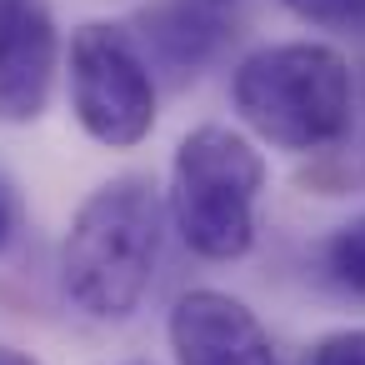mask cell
I'll use <instances>...</instances> for the list:
<instances>
[{
    "label": "cell",
    "mask_w": 365,
    "mask_h": 365,
    "mask_svg": "<svg viewBox=\"0 0 365 365\" xmlns=\"http://www.w3.org/2000/svg\"><path fill=\"white\" fill-rule=\"evenodd\" d=\"M305 365H365V325L350 330H330L310 345Z\"/></svg>",
    "instance_id": "cell-10"
},
{
    "label": "cell",
    "mask_w": 365,
    "mask_h": 365,
    "mask_svg": "<svg viewBox=\"0 0 365 365\" xmlns=\"http://www.w3.org/2000/svg\"><path fill=\"white\" fill-rule=\"evenodd\" d=\"M125 365H150V360H125Z\"/></svg>",
    "instance_id": "cell-13"
},
{
    "label": "cell",
    "mask_w": 365,
    "mask_h": 365,
    "mask_svg": "<svg viewBox=\"0 0 365 365\" xmlns=\"http://www.w3.org/2000/svg\"><path fill=\"white\" fill-rule=\"evenodd\" d=\"M140 26L150 61L185 81L225 51V41L240 26V0H155L140 16Z\"/></svg>",
    "instance_id": "cell-7"
},
{
    "label": "cell",
    "mask_w": 365,
    "mask_h": 365,
    "mask_svg": "<svg viewBox=\"0 0 365 365\" xmlns=\"http://www.w3.org/2000/svg\"><path fill=\"white\" fill-rule=\"evenodd\" d=\"M0 365H41V360L26 355V350H16V345H0Z\"/></svg>",
    "instance_id": "cell-12"
},
{
    "label": "cell",
    "mask_w": 365,
    "mask_h": 365,
    "mask_svg": "<svg viewBox=\"0 0 365 365\" xmlns=\"http://www.w3.org/2000/svg\"><path fill=\"white\" fill-rule=\"evenodd\" d=\"M165 250V205L150 180L115 175L71 215L61 245V290L91 320H125L155 285Z\"/></svg>",
    "instance_id": "cell-1"
},
{
    "label": "cell",
    "mask_w": 365,
    "mask_h": 365,
    "mask_svg": "<svg viewBox=\"0 0 365 365\" xmlns=\"http://www.w3.org/2000/svg\"><path fill=\"white\" fill-rule=\"evenodd\" d=\"M240 120L280 150H325L355 115L350 61L325 41H275L250 51L230 76Z\"/></svg>",
    "instance_id": "cell-2"
},
{
    "label": "cell",
    "mask_w": 365,
    "mask_h": 365,
    "mask_svg": "<svg viewBox=\"0 0 365 365\" xmlns=\"http://www.w3.org/2000/svg\"><path fill=\"white\" fill-rule=\"evenodd\" d=\"M61 71V31L46 0H0V120H36Z\"/></svg>",
    "instance_id": "cell-6"
},
{
    "label": "cell",
    "mask_w": 365,
    "mask_h": 365,
    "mask_svg": "<svg viewBox=\"0 0 365 365\" xmlns=\"http://www.w3.org/2000/svg\"><path fill=\"white\" fill-rule=\"evenodd\" d=\"M265 190V155L230 125H195L170 160V225L200 260H240L255 245V205Z\"/></svg>",
    "instance_id": "cell-3"
},
{
    "label": "cell",
    "mask_w": 365,
    "mask_h": 365,
    "mask_svg": "<svg viewBox=\"0 0 365 365\" xmlns=\"http://www.w3.org/2000/svg\"><path fill=\"white\" fill-rule=\"evenodd\" d=\"M280 6L320 31H365V0H280Z\"/></svg>",
    "instance_id": "cell-9"
},
{
    "label": "cell",
    "mask_w": 365,
    "mask_h": 365,
    "mask_svg": "<svg viewBox=\"0 0 365 365\" xmlns=\"http://www.w3.org/2000/svg\"><path fill=\"white\" fill-rule=\"evenodd\" d=\"M16 230H21V200H16L11 180L0 175V250H6V245L16 240Z\"/></svg>",
    "instance_id": "cell-11"
},
{
    "label": "cell",
    "mask_w": 365,
    "mask_h": 365,
    "mask_svg": "<svg viewBox=\"0 0 365 365\" xmlns=\"http://www.w3.org/2000/svg\"><path fill=\"white\" fill-rule=\"evenodd\" d=\"M71 110L106 150H130L155 130V71L125 26L86 21L71 36Z\"/></svg>",
    "instance_id": "cell-4"
},
{
    "label": "cell",
    "mask_w": 365,
    "mask_h": 365,
    "mask_svg": "<svg viewBox=\"0 0 365 365\" xmlns=\"http://www.w3.org/2000/svg\"><path fill=\"white\" fill-rule=\"evenodd\" d=\"M175 365H280L265 320L230 290L195 285L170 305L165 320Z\"/></svg>",
    "instance_id": "cell-5"
},
{
    "label": "cell",
    "mask_w": 365,
    "mask_h": 365,
    "mask_svg": "<svg viewBox=\"0 0 365 365\" xmlns=\"http://www.w3.org/2000/svg\"><path fill=\"white\" fill-rule=\"evenodd\" d=\"M320 265H325V280L350 295V300H365V215L335 225L320 245Z\"/></svg>",
    "instance_id": "cell-8"
}]
</instances>
